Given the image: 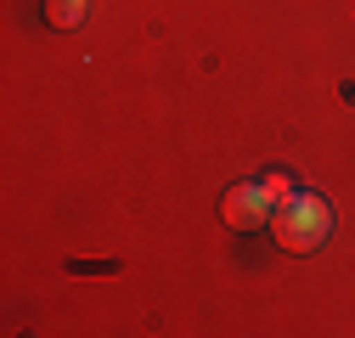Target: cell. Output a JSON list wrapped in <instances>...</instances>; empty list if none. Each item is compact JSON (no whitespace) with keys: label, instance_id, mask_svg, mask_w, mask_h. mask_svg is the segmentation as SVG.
<instances>
[{"label":"cell","instance_id":"obj_1","mask_svg":"<svg viewBox=\"0 0 355 338\" xmlns=\"http://www.w3.org/2000/svg\"><path fill=\"white\" fill-rule=\"evenodd\" d=\"M271 231L288 254H310V248H322L327 231H333V208L316 197V192H293L288 203H277V215H271Z\"/></svg>","mask_w":355,"mask_h":338},{"label":"cell","instance_id":"obj_2","mask_svg":"<svg viewBox=\"0 0 355 338\" xmlns=\"http://www.w3.org/2000/svg\"><path fill=\"white\" fill-rule=\"evenodd\" d=\"M271 192H265V181H237L226 197H220V220H226L232 231H259L265 220H271Z\"/></svg>","mask_w":355,"mask_h":338},{"label":"cell","instance_id":"obj_3","mask_svg":"<svg viewBox=\"0 0 355 338\" xmlns=\"http://www.w3.org/2000/svg\"><path fill=\"white\" fill-rule=\"evenodd\" d=\"M46 23L51 28H79L85 23V0H46Z\"/></svg>","mask_w":355,"mask_h":338},{"label":"cell","instance_id":"obj_4","mask_svg":"<svg viewBox=\"0 0 355 338\" xmlns=\"http://www.w3.org/2000/svg\"><path fill=\"white\" fill-rule=\"evenodd\" d=\"M265 192H271L277 203H288V197H293V181L282 175V169H271V175H265Z\"/></svg>","mask_w":355,"mask_h":338}]
</instances>
